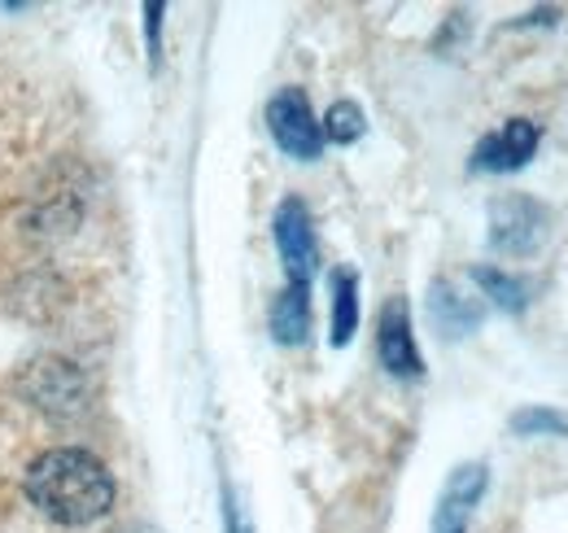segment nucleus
Here are the masks:
<instances>
[{
  "label": "nucleus",
  "instance_id": "obj_1",
  "mask_svg": "<svg viewBox=\"0 0 568 533\" xmlns=\"http://www.w3.org/2000/svg\"><path fill=\"white\" fill-rule=\"evenodd\" d=\"M22 490L40 516L67 530H88L114 512V472L83 446H53L27 464Z\"/></svg>",
  "mask_w": 568,
  "mask_h": 533
},
{
  "label": "nucleus",
  "instance_id": "obj_2",
  "mask_svg": "<svg viewBox=\"0 0 568 533\" xmlns=\"http://www.w3.org/2000/svg\"><path fill=\"white\" fill-rule=\"evenodd\" d=\"M18 394L36 411H44L49 420H79L92 406V376L74 359L44 354V359H31L22 368Z\"/></svg>",
  "mask_w": 568,
  "mask_h": 533
},
{
  "label": "nucleus",
  "instance_id": "obj_3",
  "mask_svg": "<svg viewBox=\"0 0 568 533\" xmlns=\"http://www.w3.org/2000/svg\"><path fill=\"white\" fill-rule=\"evenodd\" d=\"M556 210L534 193H503L490 201L486 241L498 259H534L551 237Z\"/></svg>",
  "mask_w": 568,
  "mask_h": 533
},
{
  "label": "nucleus",
  "instance_id": "obj_4",
  "mask_svg": "<svg viewBox=\"0 0 568 533\" xmlns=\"http://www.w3.org/2000/svg\"><path fill=\"white\" fill-rule=\"evenodd\" d=\"M267 132L281 144L284 158H293V162H320V153H324L320 114H315L306 88H297V83L276 88V97L267 101Z\"/></svg>",
  "mask_w": 568,
  "mask_h": 533
},
{
  "label": "nucleus",
  "instance_id": "obj_5",
  "mask_svg": "<svg viewBox=\"0 0 568 533\" xmlns=\"http://www.w3.org/2000/svg\"><path fill=\"white\" fill-rule=\"evenodd\" d=\"M272 241L284 263V284H311L320 271V241H315V214L311 205L288 193L272 214Z\"/></svg>",
  "mask_w": 568,
  "mask_h": 533
},
{
  "label": "nucleus",
  "instance_id": "obj_6",
  "mask_svg": "<svg viewBox=\"0 0 568 533\" xmlns=\"http://www.w3.org/2000/svg\"><path fill=\"white\" fill-rule=\"evenodd\" d=\"M538 144H542V128L534 119L516 114V119H503V128L486 132L473 144L468 167L477 175H516L538 158Z\"/></svg>",
  "mask_w": 568,
  "mask_h": 533
},
{
  "label": "nucleus",
  "instance_id": "obj_7",
  "mask_svg": "<svg viewBox=\"0 0 568 533\" xmlns=\"http://www.w3.org/2000/svg\"><path fill=\"white\" fill-rule=\"evenodd\" d=\"M490 490V464L486 460H464L446 472L442 481V494L433 503V521H428V533H468L481 499Z\"/></svg>",
  "mask_w": 568,
  "mask_h": 533
},
{
  "label": "nucleus",
  "instance_id": "obj_8",
  "mask_svg": "<svg viewBox=\"0 0 568 533\" xmlns=\"http://www.w3.org/2000/svg\"><path fill=\"white\" fill-rule=\"evenodd\" d=\"M376 359L394 381H420L425 376V354L412 329V306L407 298H389L376 315Z\"/></svg>",
  "mask_w": 568,
  "mask_h": 533
},
{
  "label": "nucleus",
  "instance_id": "obj_9",
  "mask_svg": "<svg viewBox=\"0 0 568 533\" xmlns=\"http://www.w3.org/2000/svg\"><path fill=\"white\" fill-rule=\"evenodd\" d=\"M425 311H428V324L437 329L442 341H464L473 336L481 324H486V302L464 293L455 280L437 275L428 280V293H425Z\"/></svg>",
  "mask_w": 568,
  "mask_h": 533
},
{
  "label": "nucleus",
  "instance_id": "obj_10",
  "mask_svg": "<svg viewBox=\"0 0 568 533\" xmlns=\"http://www.w3.org/2000/svg\"><path fill=\"white\" fill-rule=\"evenodd\" d=\"M311 284H284L281 293L272 298L267 306V329H272V341L276 345H306L311 336Z\"/></svg>",
  "mask_w": 568,
  "mask_h": 533
},
{
  "label": "nucleus",
  "instance_id": "obj_11",
  "mask_svg": "<svg viewBox=\"0 0 568 533\" xmlns=\"http://www.w3.org/2000/svg\"><path fill=\"white\" fill-rule=\"evenodd\" d=\"M468 280L481 289V302L498 306L503 315H525L529 302H534V284L520 280L516 271H503L495 263H473L468 266Z\"/></svg>",
  "mask_w": 568,
  "mask_h": 533
},
{
  "label": "nucleus",
  "instance_id": "obj_12",
  "mask_svg": "<svg viewBox=\"0 0 568 533\" xmlns=\"http://www.w3.org/2000/svg\"><path fill=\"white\" fill-rule=\"evenodd\" d=\"M333 289V311H328V345L346 350L358 333V271L355 266H333L328 275Z\"/></svg>",
  "mask_w": 568,
  "mask_h": 533
},
{
  "label": "nucleus",
  "instance_id": "obj_13",
  "mask_svg": "<svg viewBox=\"0 0 568 533\" xmlns=\"http://www.w3.org/2000/svg\"><path fill=\"white\" fill-rule=\"evenodd\" d=\"M511 438H568V411L551 402H525L507 415Z\"/></svg>",
  "mask_w": 568,
  "mask_h": 533
},
{
  "label": "nucleus",
  "instance_id": "obj_14",
  "mask_svg": "<svg viewBox=\"0 0 568 533\" xmlns=\"http://www.w3.org/2000/svg\"><path fill=\"white\" fill-rule=\"evenodd\" d=\"M320 128H324V144H358L367 135V114L358 101H333Z\"/></svg>",
  "mask_w": 568,
  "mask_h": 533
},
{
  "label": "nucleus",
  "instance_id": "obj_15",
  "mask_svg": "<svg viewBox=\"0 0 568 533\" xmlns=\"http://www.w3.org/2000/svg\"><path fill=\"white\" fill-rule=\"evenodd\" d=\"M219 507H223V533H254V521H250V512H245V503L227 476L219 481Z\"/></svg>",
  "mask_w": 568,
  "mask_h": 533
},
{
  "label": "nucleus",
  "instance_id": "obj_16",
  "mask_svg": "<svg viewBox=\"0 0 568 533\" xmlns=\"http://www.w3.org/2000/svg\"><path fill=\"white\" fill-rule=\"evenodd\" d=\"M141 13H144V49H149V67H158V62H162V22H166V4H162V0H149Z\"/></svg>",
  "mask_w": 568,
  "mask_h": 533
},
{
  "label": "nucleus",
  "instance_id": "obj_17",
  "mask_svg": "<svg viewBox=\"0 0 568 533\" xmlns=\"http://www.w3.org/2000/svg\"><path fill=\"white\" fill-rule=\"evenodd\" d=\"M560 18H565V9H551V4H542V9H529L525 18H516L511 27H560Z\"/></svg>",
  "mask_w": 568,
  "mask_h": 533
}]
</instances>
